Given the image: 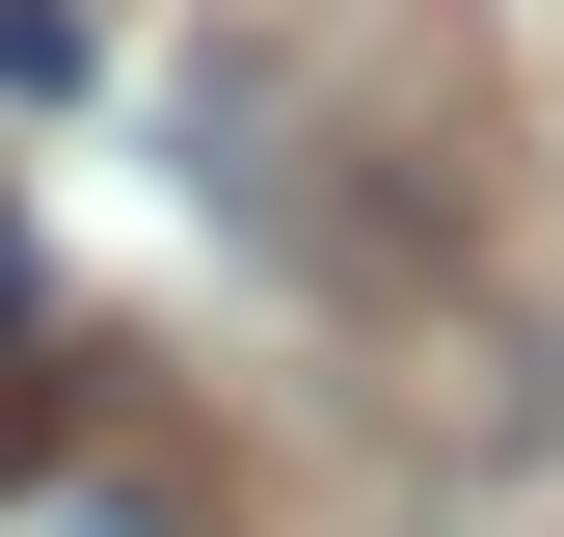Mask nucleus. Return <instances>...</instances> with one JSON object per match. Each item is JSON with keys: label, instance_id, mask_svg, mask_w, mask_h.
<instances>
[{"label": "nucleus", "instance_id": "1", "mask_svg": "<svg viewBox=\"0 0 564 537\" xmlns=\"http://www.w3.org/2000/svg\"><path fill=\"white\" fill-rule=\"evenodd\" d=\"M0 537H242V511H216V457H188L162 403H134V430H82V457H28V484H0Z\"/></svg>", "mask_w": 564, "mask_h": 537}, {"label": "nucleus", "instance_id": "3", "mask_svg": "<svg viewBox=\"0 0 564 537\" xmlns=\"http://www.w3.org/2000/svg\"><path fill=\"white\" fill-rule=\"evenodd\" d=\"M0 376H28V216H0Z\"/></svg>", "mask_w": 564, "mask_h": 537}, {"label": "nucleus", "instance_id": "2", "mask_svg": "<svg viewBox=\"0 0 564 537\" xmlns=\"http://www.w3.org/2000/svg\"><path fill=\"white\" fill-rule=\"evenodd\" d=\"M82 81V0H0V108H54Z\"/></svg>", "mask_w": 564, "mask_h": 537}]
</instances>
